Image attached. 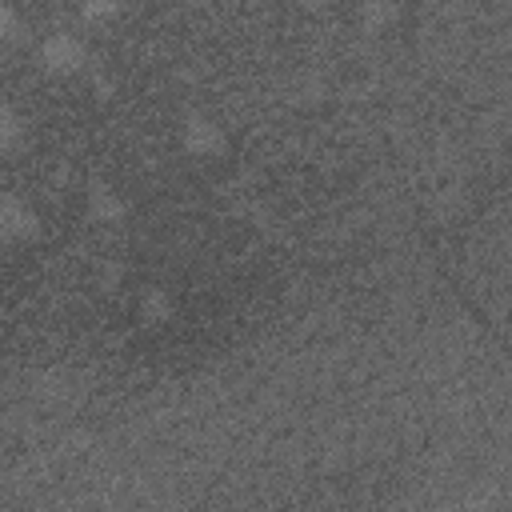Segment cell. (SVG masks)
Instances as JSON below:
<instances>
[{
  "mask_svg": "<svg viewBox=\"0 0 512 512\" xmlns=\"http://www.w3.org/2000/svg\"><path fill=\"white\" fill-rule=\"evenodd\" d=\"M136 316H140L144 324H168V320L176 316V300H172V292L160 288V284H148V288L136 296Z\"/></svg>",
  "mask_w": 512,
  "mask_h": 512,
  "instance_id": "obj_5",
  "label": "cell"
},
{
  "mask_svg": "<svg viewBox=\"0 0 512 512\" xmlns=\"http://www.w3.org/2000/svg\"><path fill=\"white\" fill-rule=\"evenodd\" d=\"M40 68L48 72V76H76L84 64H88V44L76 36V32H64V28H56V32H48L44 40H40Z\"/></svg>",
  "mask_w": 512,
  "mask_h": 512,
  "instance_id": "obj_1",
  "label": "cell"
},
{
  "mask_svg": "<svg viewBox=\"0 0 512 512\" xmlns=\"http://www.w3.org/2000/svg\"><path fill=\"white\" fill-rule=\"evenodd\" d=\"M20 136H24V120H20V112H16L8 100H0V156L12 152V148L20 144Z\"/></svg>",
  "mask_w": 512,
  "mask_h": 512,
  "instance_id": "obj_8",
  "label": "cell"
},
{
  "mask_svg": "<svg viewBox=\"0 0 512 512\" xmlns=\"http://www.w3.org/2000/svg\"><path fill=\"white\" fill-rule=\"evenodd\" d=\"M84 212H88V220H96V224H120V220L128 216V200L120 196L116 184L92 180V184L84 188Z\"/></svg>",
  "mask_w": 512,
  "mask_h": 512,
  "instance_id": "obj_4",
  "label": "cell"
},
{
  "mask_svg": "<svg viewBox=\"0 0 512 512\" xmlns=\"http://www.w3.org/2000/svg\"><path fill=\"white\" fill-rule=\"evenodd\" d=\"M288 4H296V8H316V4H324V0H288Z\"/></svg>",
  "mask_w": 512,
  "mask_h": 512,
  "instance_id": "obj_11",
  "label": "cell"
},
{
  "mask_svg": "<svg viewBox=\"0 0 512 512\" xmlns=\"http://www.w3.org/2000/svg\"><path fill=\"white\" fill-rule=\"evenodd\" d=\"M180 148L196 160H216L228 152V128L208 112H192L180 124Z\"/></svg>",
  "mask_w": 512,
  "mask_h": 512,
  "instance_id": "obj_2",
  "label": "cell"
},
{
  "mask_svg": "<svg viewBox=\"0 0 512 512\" xmlns=\"http://www.w3.org/2000/svg\"><path fill=\"white\" fill-rule=\"evenodd\" d=\"M40 232V212L28 196L20 192H0V240L24 244Z\"/></svg>",
  "mask_w": 512,
  "mask_h": 512,
  "instance_id": "obj_3",
  "label": "cell"
},
{
  "mask_svg": "<svg viewBox=\"0 0 512 512\" xmlns=\"http://www.w3.org/2000/svg\"><path fill=\"white\" fill-rule=\"evenodd\" d=\"M124 12V0H80V20L88 28H104V24H116Z\"/></svg>",
  "mask_w": 512,
  "mask_h": 512,
  "instance_id": "obj_7",
  "label": "cell"
},
{
  "mask_svg": "<svg viewBox=\"0 0 512 512\" xmlns=\"http://www.w3.org/2000/svg\"><path fill=\"white\" fill-rule=\"evenodd\" d=\"M356 20H360L364 32H388L400 20V4L396 0H360Z\"/></svg>",
  "mask_w": 512,
  "mask_h": 512,
  "instance_id": "obj_6",
  "label": "cell"
},
{
  "mask_svg": "<svg viewBox=\"0 0 512 512\" xmlns=\"http://www.w3.org/2000/svg\"><path fill=\"white\" fill-rule=\"evenodd\" d=\"M20 36H24V16H20V8L8 4V0H0V44H12V40H20Z\"/></svg>",
  "mask_w": 512,
  "mask_h": 512,
  "instance_id": "obj_9",
  "label": "cell"
},
{
  "mask_svg": "<svg viewBox=\"0 0 512 512\" xmlns=\"http://www.w3.org/2000/svg\"><path fill=\"white\" fill-rule=\"evenodd\" d=\"M112 88H116V80H112L108 72H92V92H96L100 100H108V96H112Z\"/></svg>",
  "mask_w": 512,
  "mask_h": 512,
  "instance_id": "obj_10",
  "label": "cell"
}]
</instances>
